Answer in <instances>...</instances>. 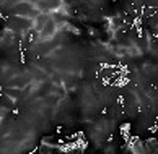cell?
Listing matches in <instances>:
<instances>
[{
    "label": "cell",
    "mask_w": 158,
    "mask_h": 154,
    "mask_svg": "<svg viewBox=\"0 0 158 154\" xmlns=\"http://www.w3.org/2000/svg\"><path fill=\"white\" fill-rule=\"evenodd\" d=\"M41 5L46 8V11H54L62 5V0H41Z\"/></svg>",
    "instance_id": "cell-2"
},
{
    "label": "cell",
    "mask_w": 158,
    "mask_h": 154,
    "mask_svg": "<svg viewBox=\"0 0 158 154\" xmlns=\"http://www.w3.org/2000/svg\"><path fill=\"white\" fill-rule=\"evenodd\" d=\"M57 31V21L54 18H48V21H46V25L43 26V29L38 33L39 34V41H48L51 38H54V34Z\"/></svg>",
    "instance_id": "cell-1"
}]
</instances>
